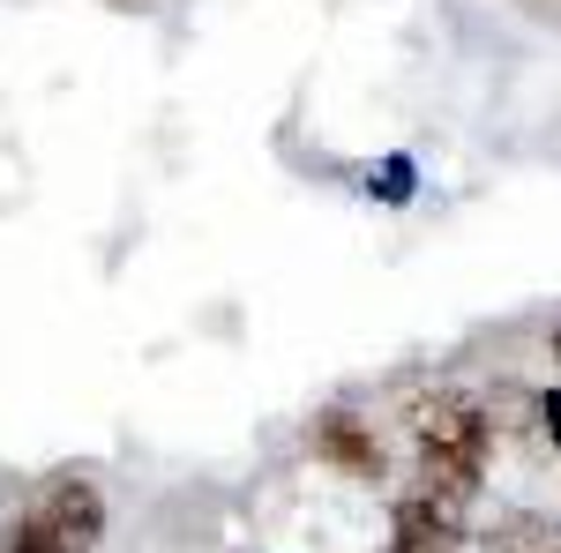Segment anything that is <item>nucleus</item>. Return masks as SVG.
<instances>
[{"instance_id":"nucleus-1","label":"nucleus","mask_w":561,"mask_h":553,"mask_svg":"<svg viewBox=\"0 0 561 553\" xmlns=\"http://www.w3.org/2000/svg\"><path fill=\"white\" fill-rule=\"evenodd\" d=\"M412 426H420V494L472 509L479 479H486V449H494V419H486V404L457 396V389H442L434 404H420V419H412Z\"/></svg>"},{"instance_id":"nucleus-2","label":"nucleus","mask_w":561,"mask_h":553,"mask_svg":"<svg viewBox=\"0 0 561 553\" xmlns=\"http://www.w3.org/2000/svg\"><path fill=\"white\" fill-rule=\"evenodd\" d=\"M105 539V494L90 479H53L31 509L8 523L0 553H90Z\"/></svg>"},{"instance_id":"nucleus-3","label":"nucleus","mask_w":561,"mask_h":553,"mask_svg":"<svg viewBox=\"0 0 561 553\" xmlns=\"http://www.w3.org/2000/svg\"><path fill=\"white\" fill-rule=\"evenodd\" d=\"M314 457L352 471V479H382V441L352 419V412H322V419H314Z\"/></svg>"},{"instance_id":"nucleus-4","label":"nucleus","mask_w":561,"mask_h":553,"mask_svg":"<svg viewBox=\"0 0 561 553\" xmlns=\"http://www.w3.org/2000/svg\"><path fill=\"white\" fill-rule=\"evenodd\" d=\"M389 523H397V539H465V509H457V502H434V494H420V486L397 502Z\"/></svg>"},{"instance_id":"nucleus-5","label":"nucleus","mask_w":561,"mask_h":553,"mask_svg":"<svg viewBox=\"0 0 561 553\" xmlns=\"http://www.w3.org/2000/svg\"><path fill=\"white\" fill-rule=\"evenodd\" d=\"M486 553H561V523H547V516H502Z\"/></svg>"},{"instance_id":"nucleus-6","label":"nucleus","mask_w":561,"mask_h":553,"mask_svg":"<svg viewBox=\"0 0 561 553\" xmlns=\"http://www.w3.org/2000/svg\"><path fill=\"white\" fill-rule=\"evenodd\" d=\"M389 553H465V539H397Z\"/></svg>"},{"instance_id":"nucleus-7","label":"nucleus","mask_w":561,"mask_h":553,"mask_svg":"<svg viewBox=\"0 0 561 553\" xmlns=\"http://www.w3.org/2000/svg\"><path fill=\"white\" fill-rule=\"evenodd\" d=\"M539 419H547V434H554V449H561V396H554V389L539 396Z\"/></svg>"}]
</instances>
